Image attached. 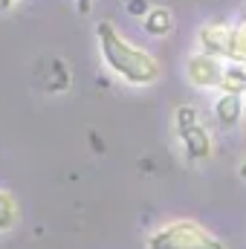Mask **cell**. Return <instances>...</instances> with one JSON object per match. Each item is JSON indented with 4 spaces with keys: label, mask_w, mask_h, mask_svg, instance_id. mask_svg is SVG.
<instances>
[{
    "label": "cell",
    "mask_w": 246,
    "mask_h": 249,
    "mask_svg": "<svg viewBox=\"0 0 246 249\" xmlns=\"http://www.w3.org/2000/svg\"><path fill=\"white\" fill-rule=\"evenodd\" d=\"M18 223V203L12 194L0 191V232H9Z\"/></svg>",
    "instance_id": "obj_10"
},
{
    "label": "cell",
    "mask_w": 246,
    "mask_h": 249,
    "mask_svg": "<svg viewBox=\"0 0 246 249\" xmlns=\"http://www.w3.org/2000/svg\"><path fill=\"white\" fill-rule=\"evenodd\" d=\"M142 29L154 38H165L168 32H174V15L162 6H154L148 9V15L142 18Z\"/></svg>",
    "instance_id": "obj_6"
},
{
    "label": "cell",
    "mask_w": 246,
    "mask_h": 249,
    "mask_svg": "<svg viewBox=\"0 0 246 249\" xmlns=\"http://www.w3.org/2000/svg\"><path fill=\"white\" fill-rule=\"evenodd\" d=\"M148 9H151V6H148V0H127V12H130V15L145 18V15H148Z\"/></svg>",
    "instance_id": "obj_11"
},
{
    "label": "cell",
    "mask_w": 246,
    "mask_h": 249,
    "mask_svg": "<svg viewBox=\"0 0 246 249\" xmlns=\"http://www.w3.org/2000/svg\"><path fill=\"white\" fill-rule=\"evenodd\" d=\"M223 64L226 61H220L209 53H194L185 58V78L200 90H214V87H220Z\"/></svg>",
    "instance_id": "obj_4"
},
{
    "label": "cell",
    "mask_w": 246,
    "mask_h": 249,
    "mask_svg": "<svg viewBox=\"0 0 246 249\" xmlns=\"http://www.w3.org/2000/svg\"><path fill=\"white\" fill-rule=\"evenodd\" d=\"M44 87H47L50 93H64V90L70 87V72H67L64 61H50V78H47Z\"/></svg>",
    "instance_id": "obj_9"
},
{
    "label": "cell",
    "mask_w": 246,
    "mask_h": 249,
    "mask_svg": "<svg viewBox=\"0 0 246 249\" xmlns=\"http://www.w3.org/2000/svg\"><path fill=\"white\" fill-rule=\"evenodd\" d=\"M96 38H99V50L102 58L110 67V72H116L122 81L145 87L151 81L159 78V64L151 53H145L142 47H133L130 41H124L119 29L110 20H99L96 23Z\"/></svg>",
    "instance_id": "obj_1"
},
{
    "label": "cell",
    "mask_w": 246,
    "mask_h": 249,
    "mask_svg": "<svg viewBox=\"0 0 246 249\" xmlns=\"http://www.w3.org/2000/svg\"><path fill=\"white\" fill-rule=\"evenodd\" d=\"M214 116L223 130H232L244 119V96L241 93H220V99L214 102Z\"/></svg>",
    "instance_id": "obj_5"
},
{
    "label": "cell",
    "mask_w": 246,
    "mask_h": 249,
    "mask_svg": "<svg viewBox=\"0 0 246 249\" xmlns=\"http://www.w3.org/2000/svg\"><path fill=\"white\" fill-rule=\"evenodd\" d=\"M148 249H226L220 238L194 220H177L148 238Z\"/></svg>",
    "instance_id": "obj_2"
},
{
    "label": "cell",
    "mask_w": 246,
    "mask_h": 249,
    "mask_svg": "<svg viewBox=\"0 0 246 249\" xmlns=\"http://www.w3.org/2000/svg\"><path fill=\"white\" fill-rule=\"evenodd\" d=\"M220 93H241L246 96V64L226 61L223 64V78H220Z\"/></svg>",
    "instance_id": "obj_7"
},
{
    "label": "cell",
    "mask_w": 246,
    "mask_h": 249,
    "mask_svg": "<svg viewBox=\"0 0 246 249\" xmlns=\"http://www.w3.org/2000/svg\"><path fill=\"white\" fill-rule=\"evenodd\" d=\"M174 124H177V136H180V142H183L188 160H209V157H211V136H209V130L203 127L197 110H194L191 105L177 107Z\"/></svg>",
    "instance_id": "obj_3"
},
{
    "label": "cell",
    "mask_w": 246,
    "mask_h": 249,
    "mask_svg": "<svg viewBox=\"0 0 246 249\" xmlns=\"http://www.w3.org/2000/svg\"><path fill=\"white\" fill-rule=\"evenodd\" d=\"M223 61L246 64V20L244 23L229 26V35H226V55H223Z\"/></svg>",
    "instance_id": "obj_8"
},
{
    "label": "cell",
    "mask_w": 246,
    "mask_h": 249,
    "mask_svg": "<svg viewBox=\"0 0 246 249\" xmlns=\"http://www.w3.org/2000/svg\"><path fill=\"white\" fill-rule=\"evenodd\" d=\"M18 0H0V12H6V9H12Z\"/></svg>",
    "instance_id": "obj_13"
},
{
    "label": "cell",
    "mask_w": 246,
    "mask_h": 249,
    "mask_svg": "<svg viewBox=\"0 0 246 249\" xmlns=\"http://www.w3.org/2000/svg\"><path fill=\"white\" fill-rule=\"evenodd\" d=\"M75 9H78L81 15H87V12L93 9V0H75Z\"/></svg>",
    "instance_id": "obj_12"
},
{
    "label": "cell",
    "mask_w": 246,
    "mask_h": 249,
    "mask_svg": "<svg viewBox=\"0 0 246 249\" xmlns=\"http://www.w3.org/2000/svg\"><path fill=\"white\" fill-rule=\"evenodd\" d=\"M241 177H246V160H244V165H241Z\"/></svg>",
    "instance_id": "obj_14"
}]
</instances>
